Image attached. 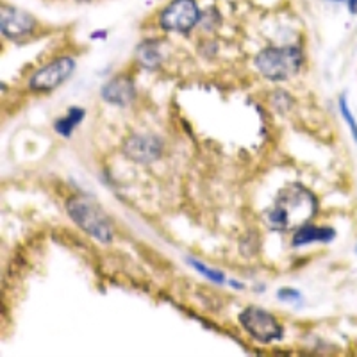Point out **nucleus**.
<instances>
[{"label": "nucleus", "instance_id": "f257e3e1", "mask_svg": "<svg viewBox=\"0 0 357 357\" xmlns=\"http://www.w3.org/2000/svg\"><path fill=\"white\" fill-rule=\"evenodd\" d=\"M316 211V196L308 187L302 184H288L275 196V202L264 211V223L270 231H297L311 222Z\"/></svg>", "mask_w": 357, "mask_h": 357}, {"label": "nucleus", "instance_id": "f03ea898", "mask_svg": "<svg viewBox=\"0 0 357 357\" xmlns=\"http://www.w3.org/2000/svg\"><path fill=\"white\" fill-rule=\"evenodd\" d=\"M67 213L77 227L100 243H111L115 231H113L111 218L107 216L102 205L95 198L84 193L71 195L67 200Z\"/></svg>", "mask_w": 357, "mask_h": 357}, {"label": "nucleus", "instance_id": "7ed1b4c3", "mask_svg": "<svg viewBox=\"0 0 357 357\" xmlns=\"http://www.w3.org/2000/svg\"><path fill=\"white\" fill-rule=\"evenodd\" d=\"M255 68L268 80H288L297 76L303 65V54L299 47H268L254 59Z\"/></svg>", "mask_w": 357, "mask_h": 357}, {"label": "nucleus", "instance_id": "20e7f679", "mask_svg": "<svg viewBox=\"0 0 357 357\" xmlns=\"http://www.w3.org/2000/svg\"><path fill=\"white\" fill-rule=\"evenodd\" d=\"M240 325L259 343H272L282 338V325L272 312L264 311L257 306H249L240 312Z\"/></svg>", "mask_w": 357, "mask_h": 357}, {"label": "nucleus", "instance_id": "39448f33", "mask_svg": "<svg viewBox=\"0 0 357 357\" xmlns=\"http://www.w3.org/2000/svg\"><path fill=\"white\" fill-rule=\"evenodd\" d=\"M200 9L196 0H172L159 14L161 29L170 32H189L200 22Z\"/></svg>", "mask_w": 357, "mask_h": 357}, {"label": "nucleus", "instance_id": "423d86ee", "mask_svg": "<svg viewBox=\"0 0 357 357\" xmlns=\"http://www.w3.org/2000/svg\"><path fill=\"white\" fill-rule=\"evenodd\" d=\"M73 70H76V61L68 56L54 59L29 79V88L32 91H38V93H49V91L59 88L71 76Z\"/></svg>", "mask_w": 357, "mask_h": 357}, {"label": "nucleus", "instance_id": "0eeeda50", "mask_svg": "<svg viewBox=\"0 0 357 357\" xmlns=\"http://www.w3.org/2000/svg\"><path fill=\"white\" fill-rule=\"evenodd\" d=\"M36 20L25 11L16 8H2L0 11V31L9 40H18L34 31Z\"/></svg>", "mask_w": 357, "mask_h": 357}, {"label": "nucleus", "instance_id": "6e6552de", "mask_svg": "<svg viewBox=\"0 0 357 357\" xmlns=\"http://www.w3.org/2000/svg\"><path fill=\"white\" fill-rule=\"evenodd\" d=\"M124 154L136 163H152L161 154V141L154 136L134 134L124 143Z\"/></svg>", "mask_w": 357, "mask_h": 357}, {"label": "nucleus", "instance_id": "1a4fd4ad", "mask_svg": "<svg viewBox=\"0 0 357 357\" xmlns=\"http://www.w3.org/2000/svg\"><path fill=\"white\" fill-rule=\"evenodd\" d=\"M100 95L107 104L125 107L129 106L136 97V86H134L133 79H129L127 76H116L102 86Z\"/></svg>", "mask_w": 357, "mask_h": 357}, {"label": "nucleus", "instance_id": "9d476101", "mask_svg": "<svg viewBox=\"0 0 357 357\" xmlns=\"http://www.w3.org/2000/svg\"><path fill=\"white\" fill-rule=\"evenodd\" d=\"M336 238V231L332 227H320V225H312V223H306L300 229H297L291 240L293 246H303L309 243H329Z\"/></svg>", "mask_w": 357, "mask_h": 357}, {"label": "nucleus", "instance_id": "9b49d317", "mask_svg": "<svg viewBox=\"0 0 357 357\" xmlns=\"http://www.w3.org/2000/svg\"><path fill=\"white\" fill-rule=\"evenodd\" d=\"M136 59L141 67L157 68L163 61V54L159 50V41L145 40L138 45L136 49Z\"/></svg>", "mask_w": 357, "mask_h": 357}, {"label": "nucleus", "instance_id": "f8f14e48", "mask_svg": "<svg viewBox=\"0 0 357 357\" xmlns=\"http://www.w3.org/2000/svg\"><path fill=\"white\" fill-rule=\"evenodd\" d=\"M84 115H86L84 109H80V107H70L67 116H62V118H58V120H56L54 129H56V133L58 134L65 136V138H70L73 129H76L77 125L82 122Z\"/></svg>", "mask_w": 357, "mask_h": 357}, {"label": "nucleus", "instance_id": "ddd939ff", "mask_svg": "<svg viewBox=\"0 0 357 357\" xmlns=\"http://www.w3.org/2000/svg\"><path fill=\"white\" fill-rule=\"evenodd\" d=\"M189 263H192V266H195L196 270L202 273V275H205L207 279H211V281H214V282L225 281V275H223L222 272H218V270H211V268L204 266V264L198 263V261H195V259H189Z\"/></svg>", "mask_w": 357, "mask_h": 357}, {"label": "nucleus", "instance_id": "4468645a", "mask_svg": "<svg viewBox=\"0 0 357 357\" xmlns=\"http://www.w3.org/2000/svg\"><path fill=\"white\" fill-rule=\"evenodd\" d=\"M339 107H341V113H343L345 120H347V124L350 125V129H352L354 138H356V141H357V124H356V120H354L352 113L348 111L347 102H345V95H343V97H341V98H339Z\"/></svg>", "mask_w": 357, "mask_h": 357}, {"label": "nucleus", "instance_id": "2eb2a0df", "mask_svg": "<svg viewBox=\"0 0 357 357\" xmlns=\"http://www.w3.org/2000/svg\"><path fill=\"white\" fill-rule=\"evenodd\" d=\"M277 297L282 302H300V293L295 290H281Z\"/></svg>", "mask_w": 357, "mask_h": 357}, {"label": "nucleus", "instance_id": "dca6fc26", "mask_svg": "<svg viewBox=\"0 0 357 357\" xmlns=\"http://www.w3.org/2000/svg\"><path fill=\"white\" fill-rule=\"evenodd\" d=\"M334 2H348V0H334Z\"/></svg>", "mask_w": 357, "mask_h": 357}]
</instances>
